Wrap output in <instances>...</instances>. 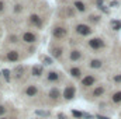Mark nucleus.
Instances as JSON below:
<instances>
[{"label":"nucleus","mask_w":121,"mask_h":119,"mask_svg":"<svg viewBox=\"0 0 121 119\" xmlns=\"http://www.w3.org/2000/svg\"><path fill=\"white\" fill-rule=\"evenodd\" d=\"M75 94H76L75 86H73V84H68V86L65 87V90H63V92H62V97H63L65 101H70V99L75 98Z\"/></svg>","instance_id":"f257e3e1"},{"label":"nucleus","mask_w":121,"mask_h":119,"mask_svg":"<svg viewBox=\"0 0 121 119\" xmlns=\"http://www.w3.org/2000/svg\"><path fill=\"white\" fill-rule=\"evenodd\" d=\"M60 97H62V94H60V90L56 88V87H52V88H49L48 91V98L55 104V102H58L60 99Z\"/></svg>","instance_id":"f03ea898"},{"label":"nucleus","mask_w":121,"mask_h":119,"mask_svg":"<svg viewBox=\"0 0 121 119\" xmlns=\"http://www.w3.org/2000/svg\"><path fill=\"white\" fill-rule=\"evenodd\" d=\"M89 46H90L91 49H94V51H100L106 45H104V42H103L101 38H91L90 41H89Z\"/></svg>","instance_id":"7ed1b4c3"},{"label":"nucleus","mask_w":121,"mask_h":119,"mask_svg":"<svg viewBox=\"0 0 121 119\" xmlns=\"http://www.w3.org/2000/svg\"><path fill=\"white\" fill-rule=\"evenodd\" d=\"M94 83H96V77L91 76V74L85 76V77L80 80V86H82L83 88H89V87H91V86H94Z\"/></svg>","instance_id":"20e7f679"},{"label":"nucleus","mask_w":121,"mask_h":119,"mask_svg":"<svg viewBox=\"0 0 121 119\" xmlns=\"http://www.w3.org/2000/svg\"><path fill=\"white\" fill-rule=\"evenodd\" d=\"M104 92H106V87H104L103 84H100V86H97V87L90 92V97L91 98H100V97L104 95Z\"/></svg>","instance_id":"39448f33"},{"label":"nucleus","mask_w":121,"mask_h":119,"mask_svg":"<svg viewBox=\"0 0 121 119\" xmlns=\"http://www.w3.org/2000/svg\"><path fill=\"white\" fill-rule=\"evenodd\" d=\"M76 32H78L79 35H83V36H86V35H90V34H91V28L89 27V25L79 24V25H76Z\"/></svg>","instance_id":"423d86ee"},{"label":"nucleus","mask_w":121,"mask_h":119,"mask_svg":"<svg viewBox=\"0 0 121 119\" xmlns=\"http://www.w3.org/2000/svg\"><path fill=\"white\" fill-rule=\"evenodd\" d=\"M60 80V74L58 71L52 70V71H48L47 73V81L48 83H58Z\"/></svg>","instance_id":"0eeeda50"},{"label":"nucleus","mask_w":121,"mask_h":119,"mask_svg":"<svg viewBox=\"0 0 121 119\" xmlns=\"http://www.w3.org/2000/svg\"><path fill=\"white\" fill-rule=\"evenodd\" d=\"M52 35H54V38H56V39H62V38H65V35H66V28H65V27H55V28L52 30Z\"/></svg>","instance_id":"6e6552de"},{"label":"nucleus","mask_w":121,"mask_h":119,"mask_svg":"<svg viewBox=\"0 0 121 119\" xmlns=\"http://www.w3.org/2000/svg\"><path fill=\"white\" fill-rule=\"evenodd\" d=\"M38 94V87L35 86V84H30V86H27L26 90H24V95L26 97H35Z\"/></svg>","instance_id":"1a4fd4ad"},{"label":"nucleus","mask_w":121,"mask_h":119,"mask_svg":"<svg viewBox=\"0 0 121 119\" xmlns=\"http://www.w3.org/2000/svg\"><path fill=\"white\" fill-rule=\"evenodd\" d=\"M23 39H24V42H27V44H34V42H37V35L32 34V32H24Z\"/></svg>","instance_id":"9d476101"},{"label":"nucleus","mask_w":121,"mask_h":119,"mask_svg":"<svg viewBox=\"0 0 121 119\" xmlns=\"http://www.w3.org/2000/svg\"><path fill=\"white\" fill-rule=\"evenodd\" d=\"M69 73H70V76H72L73 79H80V76H82V69H80V67H76V66H72V67L69 69Z\"/></svg>","instance_id":"9b49d317"},{"label":"nucleus","mask_w":121,"mask_h":119,"mask_svg":"<svg viewBox=\"0 0 121 119\" xmlns=\"http://www.w3.org/2000/svg\"><path fill=\"white\" fill-rule=\"evenodd\" d=\"M30 21L32 25H35V27H38V28H41L42 27V20H41V17L39 16H37V14H32L30 17Z\"/></svg>","instance_id":"f8f14e48"},{"label":"nucleus","mask_w":121,"mask_h":119,"mask_svg":"<svg viewBox=\"0 0 121 119\" xmlns=\"http://www.w3.org/2000/svg\"><path fill=\"white\" fill-rule=\"evenodd\" d=\"M80 58H82V52H80V51H78V49L70 51V53H69V59L72 60V62H78V60H80Z\"/></svg>","instance_id":"ddd939ff"},{"label":"nucleus","mask_w":121,"mask_h":119,"mask_svg":"<svg viewBox=\"0 0 121 119\" xmlns=\"http://www.w3.org/2000/svg\"><path fill=\"white\" fill-rule=\"evenodd\" d=\"M6 58H7L9 62H17V60L20 59V55H18V52H17V51H9Z\"/></svg>","instance_id":"4468645a"},{"label":"nucleus","mask_w":121,"mask_h":119,"mask_svg":"<svg viewBox=\"0 0 121 119\" xmlns=\"http://www.w3.org/2000/svg\"><path fill=\"white\" fill-rule=\"evenodd\" d=\"M51 53H52V56H54V58L60 59V58H62V55H63V51H62V48L54 46V48H51Z\"/></svg>","instance_id":"2eb2a0df"},{"label":"nucleus","mask_w":121,"mask_h":119,"mask_svg":"<svg viewBox=\"0 0 121 119\" xmlns=\"http://www.w3.org/2000/svg\"><path fill=\"white\" fill-rule=\"evenodd\" d=\"M24 66H17L16 67V70H14V77L17 79V80H20L23 76H24Z\"/></svg>","instance_id":"dca6fc26"},{"label":"nucleus","mask_w":121,"mask_h":119,"mask_svg":"<svg viewBox=\"0 0 121 119\" xmlns=\"http://www.w3.org/2000/svg\"><path fill=\"white\" fill-rule=\"evenodd\" d=\"M111 101H113V104L120 105L121 104V90L120 91H116V92L111 95Z\"/></svg>","instance_id":"f3484780"},{"label":"nucleus","mask_w":121,"mask_h":119,"mask_svg":"<svg viewBox=\"0 0 121 119\" xmlns=\"http://www.w3.org/2000/svg\"><path fill=\"white\" fill-rule=\"evenodd\" d=\"M89 66H90L91 69H100V67L103 66V62L100 59H93V60H90Z\"/></svg>","instance_id":"a211bd4d"},{"label":"nucleus","mask_w":121,"mask_h":119,"mask_svg":"<svg viewBox=\"0 0 121 119\" xmlns=\"http://www.w3.org/2000/svg\"><path fill=\"white\" fill-rule=\"evenodd\" d=\"M41 73H42V67H41V66H34V67H32L31 74H32L34 77H39V76H41Z\"/></svg>","instance_id":"6ab92c4d"},{"label":"nucleus","mask_w":121,"mask_h":119,"mask_svg":"<svg viewBox=\"0 0 121 119\" xmlns=\"http://www.w3.org/2000/svg\"><path fill=\"white\" fill-rule=\"evenodd\" d=\"M75 7L79 10V11H85L86 10V6H85V3H82V1H75Z\"/></svg>","instance_id":"aec40b11"},{"label":"nucleus","mask_w":121,"mask_h":119,"mask_svg":"<svg viewBox=\"0 0 121 119\" xmlns=\"http://www.w3.org/2000/svg\"><path fill=\"white\" fill-rule=\"evenodd\" d=\"M72 115H73L75 118H79V119H82V118H83V112H78V111H72Z\"/></svg>","instance_id":"412c9836"},{"label":"nucleus","mask_w":121,"mask_h":119,"mask_svg":"<svg viewBox=\"0 0 121 119\" xmlns=\"http://www.w3.org/2000/svg\"><path fill=\"white\" fill-rule=\"evenodd\" d=\"M89 21H91V23H99L100 21V17L99 16H90L89 17Z\"/></svg>","instance_id":"4be33fe9"},{"label":"nucleus","mask_w":121,"mask_h":119,"mask_svg":"<svg viewBox=\"0 0 121 119\" xmlns=\"http://www.w3.org/2000/svg\"><path fill=\"white\" fill-rule=\"evenodd\" d=\"M111 25H113V28H114V30L121 28V23H120V21H113V23H111Z\"/></svg>","instance_id":"5701e85b"},{"label":"nucleus","mask_w":121,"mask_h":119,"mask_svg":"<svg viewBox=\"0 0 121 119\" xmlns=\"http://www.w3.org/2000/svg\"><path fill=\"white\" fill-rule=\"evenodd\" d=\"M113 80H114V83H121V73L120 74H116L113 77Z\"/></svg>","instance_id":"b1692460"},{"label":"nucleus","mask_w":121,"mask_h":119,"mask_svg":"<svg viewBox=\"0 0 121 119\" xmlns=\"http://www.w3.org/2000/svg\"><path fill=\"white\" fill-rule=\"evenodd\" d=\"M9 39H10V42H13V44H16V42L18 41L17 35H16V36H14V35H10V36H9Z\"/></svg>","instance_id":"393cba45"},{"label":"nucleus","mask_w":121,"mask_h":119,"mask_svg":"<svg viewBox=\"0 0 121 119\" xmlns=\"http://www.w3.org/2000/svg\"><path fill=\"white\" fill-rule=\"evenodd\" d=\"M42 60H44V63H45V64H51V63H52V59H49V58H47V56H44Z\"/></svg>","instance_id":"a878e982"},{"label":"nucleus","mask_w":121,"mask_h":119,"mask_svg":"<svg viewBox=\"0 0 121 119\" xmlns=\"http://www.w3.org/2000/svg\"><path fill=\"white\" fill-rule=\"evenodd\" d=\"M6 111H7V109H6V107H4V105H0V116H1V115H4V114H6Z\"/></svg>","instance_id":"bb28decb"},{"label":"nucleus","mask_w":121,"mask_h":119,"mask_svg":"<svg viewBox=\"0 0 121 119\" xmlns=\"http://www.w3.org/2000/svg\"><path fill=\"white\" fill-rule=\"evenodd\" d=\"M58 118H59V119H68L65 115H63V114H58Z\"/></svg>","instance_id":"cd10ccee"},{"label":"nucleus","mask_w":121,"mask_h":119,"mask_svg":"<svg viewBox=\"0 0 121 119\" xmlns=\"http://www.w3.org/2000/svg\"><path fill=\"white\" fill-rule=\"evenodd\" d=\"M3 7H4V3H3V1H0V11L3 10Z\"/></svg>","instance_id":"c85d7f7f"},{"label":"nucleus","mask_w":121,"mask_h":119,"mask_svg":"<svg viewBox=\"0 0 121 119\" xmlns=\"http://www.w3.org/2000/svg\"><path fill=\"white\" fill-rule=\"evenodd\" d=\"M97 118H99V119H108L107 116H101V115H97Z\"/></svg>","instance_id":"c756f323"},{"label":"nucleus","mask_w":121,"mask_h":119,"mask_svg":"<svg viewBox=\"0 0 121 119\" xmlns=\"http://www.w3.org/2000/svg\"><path fill=\"white\" fill-rule=\"evenodd\" d=\"M7 119H13V118H7Z\"/></svg>","instance_id":"7c9ffc66"},{"label":"nucleus","mask_w":121,"mask_h":119,"mask_svg":"<svg viewBox=\"0 0 121 119\" xmlns=\"http://www.w3.org/2000/svg\"><path fill=\"white\" fill-rule=\"evenodd\" d=\"M0 86H1V83H0Z\"/></svg>","instance_id":"2f4dec72"}]
</instances>
